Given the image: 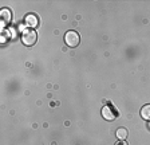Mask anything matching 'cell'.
I'll use <instances>...</instances> for the list:
<instances>
[{"instance_id": "cell-3", "label": "cell", "mask_w": 150, "mask_h": 145, "mask_svg": "<svg viewBox=\"0 0 150 145\" xmlns=\"http://www.w3.org/2000/svg\"><path fill=\"white\" fill-rule=\"evenodd\" d=\"M102 116H103V118H106V120H109V121H112L117 117V113L111 107V105H106V106H103V109H102Z\"/></svg>"}, {"instance_id": "cell-7", "label": "cell", "mask_w": 150, "mask_h": 145, "mask_svg": "<svg viewBox=\"0 0 150 145\" xmlns=\"http://www.w3.org/2000/svg\"><path fill=\"white\" fill-rule=\"evenodd\" d=\"M1 18L4 19V22H9L11 20V12H9V10H1Z\"/></svg>"}, {"instance_id": "cell-4", "label": "cell", "mask_w": 150, "mask_h": 145, "mask_svg": "<svg viewBox=\"0 0 150 145\" xmlns=\"http://www.w3.org/2000/svg\"><path fill=\"white\" fill-rule=\"evenodd\" d=\"M25 24H27L28 27L35 28V27L39 24V20H38V18L35 15H28L27 18H25Z\"/></svg>"}, {"instance_id": "cell-1", "label": "cell", "mask_w": 150, "mask_h": 145, "mask_svg": "<svg viewBox=\"0 0 150 145\" xmlns=\"http://www.w3.org/2000/svg\"><path fill=\"white\" fill-rule=\"evenodd\" d=\"M64 41H66V44L67 46H70V47H76L79 44V41H81V38H79V35L76 31H67L64 35Z\"/></svg>"}, {"instance_id": "cell-2", "label": "cell", "mask_w": 150, "mask_h": 145, "mask_svg": "<svg viewBox=\"0 0 150 145\" xmlns=\"http://www.w3.org/2000/svg\"><path fill=\"white\" fill-rule=\"evenodd\" d=\"M22 42L25 46H32V44H35V42H36V32L32 28L25 30L22 34Z\"/></svg>"}, {"instance_id": "cell-5", "label": "cell", "mask_w": 150, "mask_h": 145, "mask_svg": "<svg viewBox=\"0 0 150 145\" xmlns=\"http://www.w3.org/2000/svg\"><path fill=\"white\" fill-rule=\"evenodd\" d=\"M141 117H142L144 120L150 121V104L142 106V109H141Z\"/></svg>"}, {"instance_id": "cell-6", "label": "cell", "mask_w": 150, "mask_h": 145, "mask_svg": "<svg viewBox=\"0 0 150 145\" xmlns=\"http://www.w3.org/2000/svg\"><path fill=\"white\" fill-rule=\"evenodd\" d=\"M115 134H117V137H118L119 140L123 141V140L127 137V129H126V128H119V129H117Z\"/></svg>"}, {"instance_id": "cell-8", "label": "cell", "mask_w": 150, "mask_h": 145, "mask_svg": "<svg viewBox=\"0 0 150 145\" xmlns=\"http://www.w3.org/2000/svg\"><path fill=\"white\" fill-rule=\"evenodd\" d=\"M117 145H129V144H127V142H126V141H119Z\"/></svg>"}]
</instances>
